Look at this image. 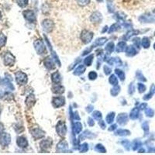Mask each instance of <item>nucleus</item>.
Segmentation results:
<instances>
[{
	"instance_id": "11",
	"label": "nucleus",
	"mask_w": 155,
	"mask_h": 155,
	"mask_svg": "<svg viewBox=\"0 0 155 155\" xmlns=\"http://www.w3.org/2000/svg\"><path fill=\"white\" fill-rule=\"evenodd\" d=\"M102 20V14L99 12H94L91 16V21L93 23H99Z\"/></svg>"
},
{
	"instance_id": "43",
	"label": "nucleus",
	"mask_w": 155,
	"mask_h": 155,
	"mask_svg": "<svg viewBox=\"0 0 155 155\" xmlns=\"http://www.w3.org/2000/svg\"><path fill=\"white\" fill-rule=\"evenodd\" d=\"M95 150H99V151H101V152H103V153H105V152H106V149L103 147V146H102V145H100V144L97 145L96 147H95Z\"/></svg>"
},
{
	"instance_id": "30",
	"label": "nucleus",
	"mask_w": 155,
	"mask_h": 155,
	"mask_svg": "<svg viewBox=\"0 0 155 155\" xmlns=\"http://www.w3.org/2000/svg\"><path fill=\"white\" fill-rule=\"evenodd\" d=\"M114 115H115L114 113H109V114L106 116V121H107V123L111 124L112 122L113 121V120H114V116H115Z\"/></svg>"
},
{
	"instance_id": "26",
	"label": "nucleus",
	"mask_w": 155,
	"mask_h": 155,
	"mask_svg": "<svg viewBox=\"0 0 155 155\" xmlns=\"http://www.w3.org/2000/svg\"><path fill=\"white\" fill-rule=\"evenodd\" d=\"M44 64H45L46 67L49 69L54 68V64L52 63V61H51L49 58H47L46 61H44Z\"/></svg>"
},
{
	"instance_id": "44",
	"label": "nucleus",
	"mask_w": 155,
	"mask_h": 155,
	"mask_svg": "<svg viewBox=\"0 0 155 155\" xmlns=\"http://www.w3.org/2000/svg\"><path fill=\"white\" fill-rule=\"evenodd\" d=\"M87 150H88V146H87L86 143L81 145V149H80V150H81V152H85V151H87Z\"/></svg>"
},
{
	"instance_id": "34",
	"label": "nucleus",
	"mask_w": 155,
	"mask_h": 155,
	"mask_svg": "<svg viewBox=\"0 0 155 155\" xmlns=\"http://www.w3.org/2000/svg\"><path fill=\"white\" fill-rule=\"evenodd\" d=\"M109 82L111 83L112 85H116L118 83V81H117V78L115 77V75H111V77L109 78Z\"/></svg>"
},
{
	"instance_id": "13",
	"label": "nucleus",
	"mask_w": 155,
	"mask_h": 155,
	"mask_svg": "<svg viewBox=\"0 0 155 155\" xmlns=\"http://www.w3.org/2000/svg\"><path fill=\"white\" fill-rule=\"evenodd\" d=\"M32 136L34 137L35 139H38V138L43 137L44 136V133L40 129H36L32 131Z\"/></svg>"
},
{
	"instance_id": "28",
	"label": "nucleus",
	"mask_w": 155,
	"mask_h": 155,
	"mask_svg": "<svg viewBox=\"0 0 155 155\" xmlns=\"http://www.w3.org/2000/svg\"><path fill=\"white\" fill-rule=\"evenodd\" d=\"M113 49H114V44H113V43H112V42L109 43V44H108V45L106 46V51H107L109 54H111L112 52H113Z\"/></svg>"
},
{
	"instance_id": "38",
	"label": "nucleus",
	"mask_w": 155,
	"mask_h": 155,
	"mask_svg": "<svg viewBox=\"0 0 155 155\" xmlns=\"http://www.w3.org/2000/svg\"><path fill=\"white\" fill-rule=\"evenodd\" d=\"M137 78L139 80H140V81H146L147 79L144 78V76L142 74V73L140 72V71H138L137 73Z\"/></svg>"
},
{
	"instance_id": "52",
	"label": "nucleus",
	"mask_w": 155,
	"mask_h": 155,
	"mask_svg": "<svg viewBox=\"0 0 155 155\" xmlns=\"http://www.w3.org/2000/svg\"><path fill=\"white\" fill-rule=\"evenodd\" d=\"M1 112H2V109H1V107H0V116H1Z\"/></svg>"
},
{
	"instance_id": "37",
	"label": "nucleus",
	"mask_w": 155,
	"mask_h": 155,
	"mask_svg": "<svg viewBox=\"0 0 155 155\" xmlns=\"http://www.w3.org/2000/svg\"><path fill=\"white\" fill-rule=\"evenodd\" d=\"M92 58H93V56H92V55H91V56L88 57V58H87L86 59H85V64H86V65L90 66V64H92Z\"/></svg>"
},
{
	"instance_id": "2",
	"label": "nucleus",
	"mask_w": 155,
	"mask_h": 155,
	"mask_svg": "<svg viewBox=\"0 0 155 155\" xmlns=\"http://www.w3.org/2000/svg\"><path fill=\"white\" fill-rule=\"evenodd\" d=\"M15 57L10 52H5L3 56V62L5 66H12L15 64Z\"/></svg>"
},
{
	"instance_id": "40",
	"label": "nucleus",
	"mask_w": 155,
	"mask_h": 155,
	"mask_svg": "<svg viewBox=\"0 0 155 155\" xmlns=\"http://www.w3.org/2000/svg\"><path fill=\"white\" fill-rule=\"evenodd\" d=\"M93 116L95 120H100V119L102 118V114H101L99 111H95V113H93Z\"/></svg>"
},
{
	"instance_id": "17",
	"label": "nucleus",
	"mask_w": 155,
	"mask_h": 155,
	"mask_svg": "<svg viewBox=\"0 0 155 155\" xmlns=\"http://www.w3.org/2000/svg\"><path fill=\"white\" fill-rule=\"evenodd\" d=\"M126 115L127 114H120V116H118L117 120H118L119 124H120L121 125H124V124H125L126 123H127V116H126Z\"/></svg>"
},
{
	"instance_id": "36",
	"label": "nucleus",
	"mask_w": 155,
	"mask_h": 155,
	"mask_svg": "<svg viewBox=\"0 0 155 155\" xmlns=\"http://www.w3.org/2000/svg\"><path fill=\"white\" fill-rule=\"evenodd\" d=\"M141 145H142V143H141V142L140 140H135L134 142V145H133V149L134 150H137L139 147H141Z\"/></svg>"
},
{
	"instance_id": "54",
	"label": "nucleus",
	"mask_w": 155,
	"mask_h": 155,
	"mask_svg": "<svg viewBox=\"0 0 155 155\" xmlns=\"http://www.w3.org/2000/svg\"><path fill=\"white\" fill-rule=\"evenodd\" d=\"M153 48H154V50H155V43H154V44H153Z\"/></svg>"
},
{
	"instance_id": "46",
	"label": "nucleus",
	"mask_w": 155,
	"mask_h": 155,
	"mask_svg": "<svg viewBox=\"0 0 155 155\" xmlns=\"http://www.w3.org/2000/svg\"><path fill=\"white\" fill-rule=\"evenodd\" d=\"M110 72H111V69L109 68V67H107V66H105V73L106 74H109Z\"/></svg>"
},
{
	"instance_id": "32",
	"label": "nucleus",
	"mask_w": 155,
	"mask_h": 155,
	"mask_svg": "<svg viewBox=\"0 0 155 155\" xmlns=\"http://www.w3.org/2000/svg\"><path fill=\"white\" fill-rule=\"evenodd\" d=\"M137 88L138 90H139L140 93H143V92H144L145 91H146V86H145L143 84H142V83H139V84H138Z\"/></svg>"
},
{
	"instance_id": "50",
	"label": "nucleus",
	"mask_w": 155,
	"mask_h": 155,
	"mask_svg": "<svg viewBox=\"0 0 155 155\" xmlns=\"http://www.w3.org/2000/svg\"><path fill=\"white\" fill-rule=\"evenodd\" d=\"M92 121H93V120H92V119H89V122H88V124H89V125H91V126L93 125L94 123Z\"/></svg>"
},
{
	"instance_id": "18",
	"label": "nucleus",
	"mask_w": 155,
	"mask_h": 155,
	"mask_svg": "<svg viewBox=\"0 0 155 155\" xmlns=\"http://www.w3.org/2000/svg\"><path fill=\"white\" fill-rule=\"evenodd\" d=\"M142 46H143L144 48H146V49H147V48H150V39L147 37H143V40H142Z\"/></svg>"
},
{
	"instance_id": "39",
	"label": "nucleus",
	"mask_w": 155,
	"mask_h": 155,
	"mask_svg": "<svg viewBox=\"0 0 155 155\" xmlns=\"http://www.w3.org/2000/svg\"><path fill=\"white\" fill-rule=\"evenodd\" d=\"M81 127H82V126H81V124H80V123H76V124H75V133H77V134L80 133V131L81 130Z\"/></svg>"
},
{
	"instance_id": "9",
	"label": "nucleus",
	"mask_w": 155,
	"mask_h": 155,
	"mask_svg": "<svg viewBox=\"0 0 155 155\" xmlns=\"http://www.w3.org/2000/svg\"><path fill=\"white\" fill-rule=\"evenodd\" d=\"M53 104L55 107H60L64 105V99L63 97H56L54 98Z\"/></svg>"
},
{
	"instance_id": "31",
	"label": "nucleus",
	"mask_w": 155,
	"mask_h": 155,
	"mask_svg": "<svg viewBox=\"0 0 155 155\" xmlns=\"http://www.w3.org/2000/svg\"><path fill=\"white\" fill-rule=\"evenodd\" d=\"M76 1H77L78 4L81 6H85L90 2V0H76Z\"/></svg>"
},
{
	"instance_id": "1",
	"label": "nucleus",
	"mask_w": 155,
	"mask_h": 155,
	"mask_svg": "<svg viewBox=\"0 0 155 155\" xmlns=\"http://www.w3.org/2000/svg\"><path fill=\"white\" fill-rule=\"evenodd\" d=\"M15 77H16V81L18 85H23L27 84V75L25 73H23V71H17L15 74Z\"/></svg>"
},
{
	"instance_id": "4",
	"label": "nucleus",
	"mask_w": 155,
	"mask_h": 155,
	"mask_svg": "<svg viewBox=\"0 0 155 155\" xmlns=\"http://www.w3.org/2000/svg\"><path fill=\"white\" fill-rule=\"evenodd\" d=\"M0 85L5 87V88H7L8 90H11V91H12V90H14V86L12 85V84L10 81V79L8 78H0Z\"/></svg>"
},
{
	"instance_id": "22",
	"label": "nucleus",
	"mask_w": 155,
	"mask_h": 155,
	"mask_svg": "<svg viewBox=\"0 0 155 155\" xmlns=\"http://www.w3.org/2000/svg\"><path fill=\"white\" fill-rule=\"evenodd\" d=\"M51 144H52V140H50V139L46 140H44L42 143H41V147L44 148V149L49 148L50 147H51Z\"/></svg>"
},
{
	"instance_id": "42",
	"label": "nucleus",
	"mask_w": 155,
	"mask_h": 155,
	"mask_svg": "<svg viewBox=\"0 0 155 155\" xmlns=\"http://www.w3.org/2000/svg\"><path fill=\"white\" fill-rule=\"evenodd\" d=\"M97 77V74L95 72V71H91V72L88 74V78H89L91 80L95 79Z\"/></svg>"
},
{
	"instance_id": "21",
	"label": "nucleus",
	"mask_w": 155,
	"mask_h": 155,
	"mask_svg": "<svg viewBox=\"0 0 155 155\" xmlns=\"http://www.w3.org/2000/svg\"><path fill=\"white\" fill-rule=\"evenodd\" d=\"M16 1L17 5L21 8L26 7L29 3V0H16Z\"/></svg>"
},
{
	"instance_id": "25",
	"label": "nucleus",
	"mask_w": 155,
	"mask_h": 155,
	"mask_svg": "<svg viewBox=\"0 0 155 155\" xmlns=\"http://www.w3.org/2000/svg\"><path fill=\"white\" fill-rule=\"evenodd\" d=\"M53 90L54 93L58 94H61L64 92V87H62L61 85H58V86L54 87V88H53Z\"/></svg>"
},
{
	"instance_id": "24",
	"label": "nucleus",
	"mask_w": 155,
	"mask_h": 155,
	"mask_svg": "<svg viewBox=\"0 0 155 155\" xmlns=\"http://www.w3.org/2000/svg\"><path fill=\"white\" fill-rule=\"evenodd\" d=\"M138 116H139V109L137 108H135L131 111L130 118L133 119V120H135V119L137 118Z\"/></svg>"
},
{
	"instance_id": "12",
	"label": "nucleus",
	"mask_w": 155,
	"mask_h": 155,
	"mask_svg": "<svg viewBox=\"0 0 155 155\" xmlns=\"http://www.w3.org/2000/svg\"><path fill=\"white\" fill-rule=\"evenodd\" d=\"M57 131L61 136L65 135L66 133V127L64 126V124L63 123H59L57 126Z\"/></svg>"
},
{
	"instance_id": "14",
	"label": "nucleus",
	"mask_w": 155,
	"mask_h": 155,
	"mask_svg": "<svg viewBox=\"0 0 155 155\" xmlns=\"http://www.w3.org/2000/svg\"><path fill=\"white\" fill-rule=\"evenodd\" d=\"M154 94H155V85H152L151 87H150V92H149L148 94H147L146 95H144V97H143V100H149L150 99H151V97L153 96Z\"/></svg>"
},
{
	"instance_id": "20",
	"label": "nucleus",
	"mask_w": 155,
	"mask_h": 155,
	"mask_svg": "<svg viewBox=\"0 0 155 155\" xmlns=\"http://www.w3.org/2000/svg\"><path fill=\"white\" fill-rule=\"evenodd\" d=\"M106 41H107V39H106V37H102V38L98 39V40L95 41V43L94 44V45L92 47H94V46H101V45H103V44L106 43Z\"/></svg>"
},
{
	"instance_id": "23",
	"label": "nucleus",
	"mask_w": 155,
	"mask_h": 155,
	"mask_svg": "<svg viewBox=\"0 0 155 155\" xmlns=\"http://www.w3.org/2000/svg\"><path fill=\"white\" fill-rule=\"evenodd\" d=\"M6 37L2 33H0V48L5 46V44H6Z\"/></svg>"
},
{
	"instance_id": "27",
	"label": "nucleus",
	"mask_w": 155,
	"mask_h": 155,
	"mask_svg": "<svg viewBox=\"0 0 155 155\" xmlns=\"http://www.w3.org/2000/svg\"><path fill=\"white\" fill-rule=\"evenodd\" d=\"M85 70V68L83 65H80L79 67H78L77 68L75 69V72H74V74H81L82 73H84Z\"/></svg>"
},
{
	"instance_id": "53",
	"label": "nucleus",
	"mask_w": 155,
	"mask_h": 155,
	"mask_svg": "<svg viewBox=\"0 0 155 155\" xmlns=\"http://www.w3.org/2000/svg\"><path fill=\"white\" fill-rule=\"evenodd\" d=\"M98 2H102V0H97Z\"/></svg>"
},
{
	"instance_id": "48",
	"label": "nucleus",
	"mask_w": 155,
	"mask_h": 155,
	"mask_svg": "<svg viewBox=\"0 0 155 155\" xmlns=\"http://www.w3.org/2000/svg\"><path fill=\"white\" fill-rule=\"evenodd\" d=\"M146 107H147V104L146 103H143V104H141V106H140V109H146Z\"/></svg>"
},
{
	"instance_id": "8",
	"label": "nucleus",
	"mask_w": 155,
	"mask_h": 155,
	"mask_svg": "<svg viewBox=\"0 0 155 155\" xmlns=\"http://www.w3.org/2000/svg\"><path fill=\"white\" fill-rule=\"evenodd\" d=\"M16 143H17L19 147L21 148L27 147V145H28V142H27V139L24 137H19L16 140Z\"/></svg>"
},
{
	"instance_id": "19",
	"label": "nucleus",
	"mask_w": 155,
	"mask_h": 155,
	"mask_svg": "<svg viewBox=\"0 0 155 155\" xmlns=\"http://www.w3.org/2000/svg\"><path fill=\"white\" fill-rule=\"evenodd\" d=\"M61 76L60 74H59V73L56 72L54 73V74H52V81H53V82H54L55 84H58V83L61 81Z\"/></svg>"
},
{
	"instance_id": "16",
	"label": "nucleus",
	"mask_w": 155,
	"mask_h": 155,
	"mask_svg": "<svg viewBox=\"0 0 155 155\" xmlns=\"http://www.w3.org/2000/svg\"><path fill=\"white\" fill-rule=\"evenodd\" d=\"M127 53L129 56H134L137 54V51L133 46H129L127 48Z\"/></svg>"
},
{
	"instance_id": "3",
	"label": "nucleus",
	"mask_w": 155,
	"mask_h": 155,
	"mask_svg": "<svg viewBox=\"0 0 155 155\" xmlns=\"http://www.w3.org/2000/svg\"><path fill=\"white\" fill-rule=\"evenodd\" d=\"M11 142V137L8 133H2L0 135V145L2 147H7Z\"/></svg>"
},
{
	"instance_id": "49",
	"label": "nucleus",
	"mask_w": 155,
	"mask_h": 155,
	"mask_svg": "<svg viewBox=\"0 0 155 155\" xmlns=\"http://www.w3.org/2000/svg\"><path fill=\"white\" fill-rule=\"evenodd\" d=\"M4 95H5V93H4V92H2V91H1V90H0V99H2V97L4 96Z\"/></svg>"
},
{
	"instance_id": "15",
	"label": "nucleus",
	"mask_w": 155,
	"mask_h": 155,
	"mask_svg": "<svg viewBox=\"0 0 155 155\" xmlns=\"http://www.w3.org/2000/svg\"><path fill=\"white\" fill-rule=\"evenodd\" d=\"M34 102H35V99H34V96L33 95H30L29 96H27V99H26V104L29 107H31L32 106H34Z\"/></svg>"
},
{
	"instance_id": "51",
	"label": "nucleus",
	"mask_w": 155,
	"mask_h": 155,
	"mask_svg": "<svg viewBox=\"0 0 155 155\" xmlns=\"http://www.w3.org/2000/svg\"><path fill=\"white\" fill-rule=\"evenodd\" d=\"M2 19V12H0V19Z\"/></svg>"
},
{
	"instance_id": "41",
	"label": "nucleus",
	"mask_w": 155,
	"mask_h": 155,
	"mask_svg": "<svg viewBox=\"0 0 155 155\" xmlns=\"http://www.w3.org/2000/svg\"><path fill=\"white\" fill-rule=\"evenodd\" d=\"M116 74H118L119 77L120 78V79H121V80H124V73L122 71L118 70V69H116Z\"/></svg>"
},
{
	"instance_id": "29",
	"label": "nucleus",
	"mask_w": 155,
	"mask_h": 155,
	"mask_svg": "<svg viewBox=\"0 0 155 155\" xmlns=\"http://www.w3.org/2000/svg\"><path fill=\"white\" fill-rule=\"evenodd\" d=\"M145 114L148 117H153V115H154V111L152 109H150V108H147L145 110Z\"/></svg>"
},
{
	"instance_id": "35",
	"label": "nucleus",
	"mask_w": 155,
	"mask_h": 155,
	"mask_svg": "<svg viewBox=\"0 0 155 155\" xmlns=\"http://www.w3.org/2000/svg\"><path fill=\"white\" fill-rule=\"evenodd\" d=\"M142 127H143V130H144L145 134H147L148 132H149V124H148V122H144L143 124V125H142Z\"/></svg>"
},
{
	"instance_id": "45",
	"label": "nucleus",
	"mask_w": 155,
	"mask_h": 155,
	"mask_svg": "<svg viewBox=\"0 0 155 155\" xmlns=\"http://www.w3.org/2000/svg\"><path fill=\"white\" fill-rule=\"evenodd\" d=\"M134 44H136V46L137 47V48H140V41L139 38H135L134 40Z\"/></svg>"
},
{
	"instance_id": "47",
	"label": "nucleus",
	"mask_w": 155,
	"mask_h": 155,
	"mask_svg": "<svg viewBox=\"0 0 155 155\" xmlns=\"http://www.w3.org/2000/svg\"><path fill=\"white\" fill-rule=\"evenodd\" d=\"M4 131V126L2 123H0V135L3 133Z\"/></svg>"
},
{
	"instance_id": "33",
	"label": "nucleus",
	"mask_w": 155,
	"mask_h": 155,
	"mask_svg": "<svg viewBox=\"0 0 155 155\" xmlns=\"http://www.w3.org/2000/svg\"><path fill=\"white\" fill-rule=\"evenodd\" d=\"M126 44L124 42H120L118 44L117 47V51H123L126 49Z\"/></svg>"
},
{
	"instance_id": "10",
	"label": "nucleus",
	"mask_w": 155,
	"mask_h": 155,
	"mask_svg": "<svg viewBox=\"0 0 155 155\" xmlns=\"http://www.w3.org/2000/svg\"><path fill=\"white\" fill-rule=\"evenodd\" d=\"M34 46H35V49L37 50V51L38 52V54H42L43 52L45 50L43 42L41 41H37L34 43Z\"/></svg>"
},
{
	"instance_id": "5",
	"label": "nucleus",
	"mask_w": 155,
	"mask_h": 155,
	"mask_svg": "<svg viewBox=\"0 0 155 155\" xmlns=\"http://www.w3.org/2000/svg\"><path fill=\"white\" fill-rule=\"evenodd\" d=\"M23 15L24 18L29 22H34L36 20V16L34 12L32 10H25L23 11Z\"/></svg>"
},
{
	"instance_id": "6",
	"label": "nucleus",
	"mask_w": 155,
	"mask_h": 155,
	"mask_svg": "<svg viewBox=\"0 0 155 155\" xmlns=\"http://www.w3.org/2000/svg\"><path fill=\"white\" fill-rule=\"evenodd\" d=\"M92 37H93V34L92 33L89 31H87V30H85V31L82 32L81 34V40L85 44H88L90 41H92Z\"/></svg>"
},
{
	"instance_id": "7",
	"label": "nucleus",
	"mask_w": 155,
	"mask_h": 155,
	"mask_svg": "<svg viewBox=\"0 0 155 155\" xmlns=\"http://www.w3.org/2000/svg\"><path fill=\"white\" fill-rule=\"evenodd\" d=\"M42 26L44 30H46L47 32H51L54 27V23L50 19H45L43 21Z\"/></svg>"
}]
</instances>
